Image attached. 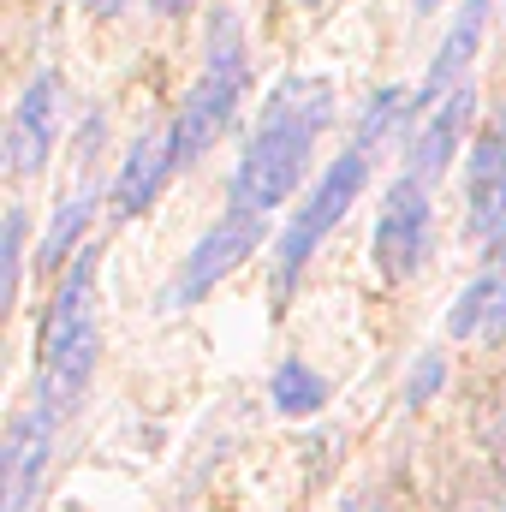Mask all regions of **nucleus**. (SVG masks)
<instances>
[{
	"instance_id": "1",
	"label": "nucleus",
	"mask_w": 506,
	"mask_h": 512,
	"mask_svg": "<svg viewBox=\"0 0 506 512\" xmlns=\"http://www.w3.org/2000/svg\"><path fill=\"white\" fill-rule=\"evenodd\" d=\"M334 120V84L328 78H286L268 108H262V126L251 131L245 143V161H239V179H233V203L251 209V215H268L292 197V185L304 179V161H310V143L316 131Z\"/></svg>"
},
{
	"instance_id": "22",
	"label": "nucleus",
	"mask_w": 506,
	"mask_h": 512,
	"mask_svg": "<svg viewBox=\"0 0 506 512\" xmlns=\"http://www.w3.org/2000/svg\"><path fill=\"white\" fill-rule=\"evenodd\" d=\"M495 459H501V477H506V417H501V429H495Z\"/></svg>"
},
{
	"instance_id": "9",
	"label": "nucleus",
	"mask_w": 506,
	"mask_h": 512,
	"mask_svg": "<svg viewBox=\"0 0 506 512\" xmlns=\"http://www.w3.org/2000/svg\"><path fill=\"white\" fill-rule=\"evenodd\" d=\"M447 334L453 340H471V346H501L506 340V256L489 262L459 292V304L447 310Z\"/></svg>"
},
{
	"instance_id": "17",
	"label": "nucleus",
	"mask_w": 506,
	"mask_h": 512,
	"mask_svg": "<svg viewBox=\"0 0 506 512\" xmlns=\"http://www.w3.org/2000/svg\"><path fill=\"white\" fill-rule=\"evenodd\" d=\"M18 262H24V215L12 209V215H6V286H0L6 304L18 298Z\"/></svg>"
},
{
	"instance_id": "19",
	"label": "nucleus",
	"mask_w": 506,
	"mask_h": 512,
	"mask_svg": "<svg viewBox=\"0 0 506 512\" xmlns=\"http://www.w3.org/2000/svg\"><path fill=\"white\" fill-rule=\"evenodd\" d=\"M441 376H447V364H441V358H423V364L411 370V382H405V405H423V399L441 387Z\"/></svg>"
},
{
	"instance_id": "18",
	"label": "nucleus",
	"mask_w": 506,
	"mask_h": 512,
	"mask_svg": "<svg viewBox=\"0 0 506 512\" xmlns=\"http://www.w3.org/2000/svg\"><path fill=\"white\" fill-rule=\"evenodd\" d=\"M399 102H405L399 90H381L376 102H370V114H364V126H358V143H376L381 131L393 126V120H399Z\"/></svg>"
},
{
	"instance_id": "2",
	"label": "nucleus",
	"mask_w": 506,
	"mask_h": 512,
	"mask_svg": "<svg viewBox=\"0 0 506 512\" xmlns=\"http://www.w3.org/2000/svg\"><path fill=\"white\" fill-rule=\"evenodd\" d=\"M245 78H251V72H245V30H239V18L221 6V12L209 18L203 78L191 84V96H185V108H179V120H173V161H179V167H191L197 155H209V143L233 126L239 96H245Z\"/></svg>"
},
{
	"instance_id": "13",
	"label": "nucleus",
	"mask_w": 506,
	"mask_h": 512,
	"mask_svg": "<svg viewBox=\"0 0 506 512\" xmlns=\"http://www.w3.org/2000/svg\"><path fill=\"white\" fill-rule=\"evenodd\" d=\"M322 399H328V382H322L304 358H286V364L274 370V405H280L286 417H310V411H322Z\"/></svg>"
},
{
	"instance_id": "6",
	"label": "nucleus",
	"mask_w": 506,
	"mask_h": 512,
	"mask_svg": "<svg viewBox=\"0 0 506 512\" xmlns=\"http://www.w3.org/2000/svg\"><path fill=\"white\" fill-rule=\"evenodd\" d=\"M429 251V185L423 179H399L381 197L376 221V268L387 280H411L417 262Z\"/></svg>"
},
{
	"instance_id": "14",
	"label": "nucleus",
	"mask_w": 506,
	"mask_h": 512,
	"mask_svg": "<svg viewBox=\"0 0 506 512\" xmlns=\"http://www.w3.org/2000/svg\"><path fill=\"white\" fill-rule=\"evenodd\" d=\"M84 221H90V191H78V197L60 203V215H54V227H48V239H42V262H48V268L66 262V251H72L78 233H84Z\"/></svg>"
},
{
	"instance_id": "24",
	"label": "nucleus",
	"mask_w": 506,
	"mask_h": 512,
	"mask_svg": "<svg viewBox=\"0 0 506 512\" xmlns=\"http://www.w3.org/2000/svg\"><path fill=\"white\" fill-rule=\"evenodd\" d=\"M417 6H423V12H429V6H435V0H417Z\"/></svg>"
},
{
	"instance_id": "10",
	"label": "nucleus",
	"mask_w": 506,
	"mask_h": 512,
	"mask_svg": "<svg viewBox=\"0 0 506 512\" xmlns=\"http://www.w3.org/2000/svg\"><path fill=\"white\" fill-rule=\"evenodd\" d=\"M173 167H179V161H173V126L137 137L131 155H126V167H120V179H114V215H143Z\"/></svg>"
},
{
	"instance_id": "16",
	"label": "nucleus",
	"mask_w": 506,
	"mask_h": 512,
	"mask_svg": "<svg viewBox=\"0 0 506 512\" xmlns=\"http://www.w3.org/2000/svg\"><path fill=\"white\" fill-rule=\"evenodd\" d=\"M471 239H501L506 233V179L489 191H471V221H465Z\"/></svg>"
},
{
	"instance_id": "4",
	"label": "nucleus",
	"mask_w": 506,
	"mask_h": 512,
	"mask_svg": "<svg viewBox=\"0 0 506 512\" xmlns=\"http://www.w3.org/2000/svg\"><path fill=\"white\" fill-rule=\"evenodd\" d=\"M358 191H364V155L358 149H346L328 173H322V185L310 191V203L286 221V239H280V274H274V286L286 292L292 280H298V268L316 256V245L334 233V221L358 203Z\"/></svg>"
},
{
	"instance_id": "5",
	"label": "nucleus",
	"mask_w": 506,
	"mask_h": 512,
	"mask_svg": "<svg viewBox=\"0 0 506 512\" xmlns=\"http://www.w3.org/2000/svg\"><path fill=\"white\" fill-rule=\"evenodd\" d=\"M262 245V215H251V209H227L203 239H197V251L185 256V268H179V280L167 286V310H185V304H197V298H209L245 256Z\"/></svg>"
},
{
	"instance_id": "11",
	"label": "nucleus",
	"mask_w": 506,
	"mask_h": 512,
	"mask_svg": "<svg viewBox=\"0 0 506 512\" xmlns=\"http://www.w3.org/2000/svg\"><path fill=\"white\" fill-rule=\"evenodd\" d=\"M489 12H495V0H465L459 6V18H453V30H447V42H441V54L429 60V78H423V96H417V108L429 114V102L477 60V48H483V30H489Z\"/></svg>"
},
{
	"instance_id": "23",
	"label": "nucleus",
	"mask_w": 506,
	"mask_h": 512,
	"mask_svg": "<svg viewBox=\"0 0 506 512\" xmlns=\"http://www.w3.org/2000/svg\"><path fill=\"white\" fill-rule=\"evenodd\" d=\"M155 6H161V12H185L191 0H155Z\"/></svg>"
},
{
	"instance_id": "3",
	"label": "nucleus",
	"mask_w": 506,
	"mask_h": 512,
	"mask_svg": "<svg viewBox=\"0 0 506 512\" xmlns=\"http://www.w3.org/2000/svg\"><path fill=\"white\" fill-rule=\"evenodd\" d=\"M90 292H96V251H78V262L66 268V280L54 292L48 328H42V399L48 405H78V393L96 370L102 328H96Z\"/></svg>"
},
{
	"instance_id": "8",
	"label": "nucleus",
	"mask_w": 506,
	"mask_h": 512,
	"mask_svg": "<svg viewBox=\"0 0 506 512\" xmlns=\"http://www.w3.org/2000/svg\"><path fill=\"white\" fill-rule=\"evenodd\" d=\"M54 459V411H24L6 435V512H30Z\"/></svg>"
},
{
	"instance_id": "21",
	"label": "nucleus",
	"mask_w": 506,
	"mask_h": 512,
	"mask_svg": "<svg viewBox=\"0 0 506 512\" xmlns=\"http://www.w3.org/2000/svg\"><path fill=\"white\" fill-rule=\"evenodd\" d=\"M90 6H96V12H102V18H114V12H126L131 0H90Z\"/></svg>"
},
{
	"instance_id": "7",
	"label": "nucleus",
	"mask_w": 506,
	"mask_h": 512,
	"mask_svg": "<svg viewBox=\"0 0 506 512\" xmlns=\"http://www.w3.org/2000/svg\"><path fill=\"white\" fill-rule=\"evenodd\" d=\"M54 131H60V78L42 72V78L18 96V108H12V126H6V167H12L18 179L42 173V161H48V149H54Z\"/></svg>"
},
{
	"instance_id": "12",
	"label": "nucleus",
	"mask_w": 506,
	"mask_h": 512,
	"mask_svg": "<svg viewBox=\"0 0 506 512\" xmlns=\"http://www.w3.org/2000/svg\"><path fill=\"white\" fill-rule=\"evenodd\" d=\"M471 108H477V96H471V90H453V96L429 114V126L417 131V143H411V179H435V173L453 161L459 137L471 126Z\"/></svg>"
},
{
	"instance_id": "15",
	"label": "nucleus",
	"mask_w": 506,
	"mask_h": 512,
	"mask_svg": "<svg viewBox=\"0 0 506 512\" xmlns=\"http://www.w3.org/2000/svg\"><path fill=\"white\" fill-rule=\"evenodd\" d=\"M506 179V108L495 114V126L477 137V155H471V191H489Z\"/></svg>"
},
{
	"instance_id": "20",
	"label": "nucleus",
	"mask_w": 506,
	"mask_h": 512,
	"mask_svg": "<svg viewBox=\"0 0 506 512\" xmlns=\"http://www.w3.org/2000/svg\"><path fill=\"white\" fill-rule=\"evenodd\" d=\"M459 512H506V501H495V495H465Z\"/></svg>"
}]
</instances>
